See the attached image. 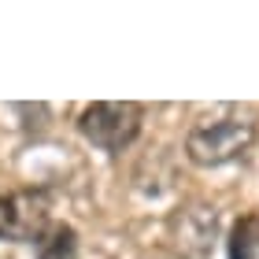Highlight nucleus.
<instances>
[{
    "mask_svg": "<svg viewBox=\"0 0 259 259\" xmlns=\"http://www.w3.org/2000/svg\"><path fill=\"white\" fill-rule=\"evenodd\" d=\"M33 255L37 259H78V233H74V226L52 222V226L33 241Z\"/></svg>",
    "mask_w": 259,
    "mask_h": 259,
    "instance_id": "nucleus-5",
    "label": "nucleus"
},
{
    "mask_svg": "<svg viewBox=\"0 0 259 259\" xmlns=\"http://www.w3.org/2000/svg\"><path fill=\"white\" fill-rule=\"evenodd\" d=\"M141 122H145V108L134 100H97L78 115V134L100 152H122L137 141Z\"/></svg>",
    "mask_w": 259,
    "mask_h": 259,
    "instance_id": "nucleus-1",
    "label": "nucleus"
},
{
    "mask_svg": "<svg viewBox=\"0 0 259 259\" xmlns=\"http://www.w3.org/2000/svg\"><path fill=\"white\" fill-rule=\"evenodd\" d=\"M255 141V122L248 119H207L189 130L185 137V156L196 167H226V163L241 159Z\"/></svg>",
    "mask_w": 259,
    "mask_h": 259,
    "instance_id": "nucleus-2",
    "label": "nucleus"
},
{
    "mask_svg": "<svg viewBox=\"0 0 259 259\" xmlns=\"http://www.w3.org/2000/svg\"><path fill=\"white\" fill-rule=\"evenodd\" d=\"M52 196L45 189H15L0 193V241H37L52 226Z\"/></svg>",
    "mask_w": 259,
    "mask_h": 259,
    "instance_id": "nucleus-3",
    "label": "nucleus"
},
{
    "mask_svg": "<svg viewBox=\"0 0 259 259\" xmlns=\"http://www.w3.org/2000/svg\"><path fill=\"white\" fill-rule=\"evenodd\" d=\"M230 259H259V215H241L226 237Z\"/></svg>",
    "mask_w": 259,
    "mask_h": 259,
    "instance_id": "nucleus-6",
    "label": "nucleus"
},
{
    "mask_svg": "<svg viewBox=\"0 0 259 259\" xmlns=\"http://www.w3.org/2000/svg\"><path fill=\"white\" fill-rule=\"evenodd\" d=\"M170 230V241L178 255L185 259H207L211 244L219 237V207L215 204H204V200H189L185 207H178L167 222Z\"/></svg>",
    "mask_w": 259,
    "mask_h": 259,
    "instance_id": "nucleus-4",
    "label": "nucleus"
}]
</instances>
